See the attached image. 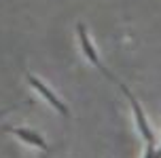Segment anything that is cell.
<instances>
[{
  "label": "cell",
  "instance_id": "1",
  "mask_svg": "<svg viewBox=\"0 0 161 158\" xmlns=\"http://www.w3.org/2000/svg\"><path fill=\"white\" fill-rule=\"evenodd\" d=\"M24 74H25V78H28V84H32L34 91H38L40 97H42V99H45L53 110H57V114H62L64 118H70V110H68V105H66V103L62 101V99H59V97H57V95L53 93V91H51V89H49L47 84L38 78V76H34L30 70H25Z\"/></svg>",
  "mask_w": 161,
  "mask_h": 158
},
{
  "label": "cell",
  "instance_id": "2",
  "mask_svg": "<svg viewBox=\"0 0 161 158\" xmlns=\"http://www.w3.org/2000/svg\"><path fill=\"white\" fill-rule=\"evenodd\" d=\"M2 131L15 135L17 139H21L24 143L32 145V148H38V150H42V152H49V143L45 141V137H42L38 131H34V129H28V126H2Z\"/></svg>",
  "mask_w": 161,
  "mask_h": 158
},
{
  "label": "cell",
  "instance_id": "3",
  "mask_svg": "<svg viewBox=\"0 0 161 158\" xmlns=\"http://www.w3.org/2000/svg\"><path fill=\"white\" fill-rule=\"evenodd\" d=\"M11 110H13V108H7V110H0V118H2V116H7V114H8Z\"/></svg>",
  "mask_w": 161,
  "mask_h": 158
}]
</instances>
